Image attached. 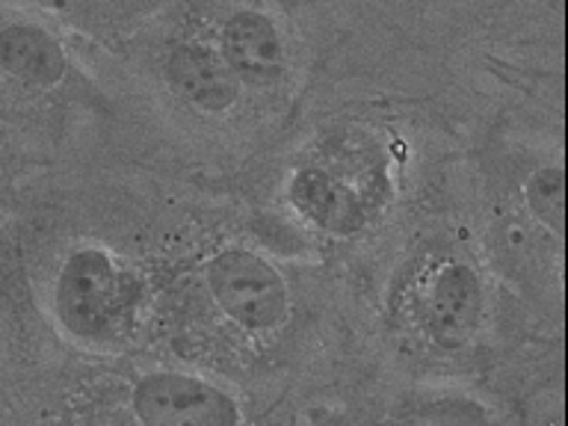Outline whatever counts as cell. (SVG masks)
Instances as JSON below:
<instances>
[{"mask_svg": "<svg viewBox=\"0 0 568 426\" xmlns=\"http://www.w3.org/2000/svg\"><path fill=\"white\" fill-rule=\"evenodd\" d=\"M207 287L234 323L252 332L282 326L291 296L270 261L248 248H225L207 264Z\"/></svg>", "mask_w": 568, "mask_h": 426, "instance_id": "cell-1", "label": "cell"}, {"mask_svg": "<svg viewBox=\"0 0 568 426\" xmlns=\"http://www.w3.org/2000/svg\"><path fill=\"white\" fill-rule=\"evenodd\" d=\"M57 317L62 328L83 341L106 337L119 326L124 305V278L119 266L95 248H83L65 261L57 282Z\"/></svg>", "mask_w": 568, "mask_h": 426, "instance_id": "cell-2", "label": "cell"}, {"mask_svg": "<svg viewBox=\"0 0 568 426\" xmlns=\"http://www.w3.org/2000/svg\"><path fill=\"white\" fill-rule=\"evenodd\" d=\"M142 426H240V408L229 390L186 373H151L131 394Z\"/></svg>", "mask_w": 568, "mask_h": 426, "instance_id": "cell-3", "label": "cell"}, {"mask_svg": "<svg viewBox=\"0 0 568 426\" xmlns=\"http://www.w3.org/2000/svg\"><path fill=\"white\" fill-rule=\"evenodd\" d=\"M483 305L486 300H483V284L477 273L465 264L447 266L435 278L429 300H426L429 332L447 349L465 346L483 323Z\"/></svg>", "mask_w": 568, "mask_h": 426, "instance_id": "cell-4", "label": "cell"}, {"mask_svg": "<svg viewBox=\"0 0 568 426\" xmlns=\"http://www.w3.org/2000/svg\"><path fill=\"white\" fill-rule=\"evenodd\" d=\"M222 60L237 80L273 87L284 74V48L273 21L261 12H237L222 30Z\"/></svg>", "mask_w": 568, "mask_h": 426, "instance_id": "cell-5", "label": "cell"}, {"mask_svg": "<svg viewBox=\"0 0 568 426\" xmlns=\"http://www.w3.org/2000/svg\"><path fill=\"white\" fill-rule=\"evenodd\" d=\"M169 87L186 104L199 106L204 113H222L237 101L240 80L222 53H213L199 44L178 48L166 62Z\"/></svg>", "mask_w": 568, "mask_h": 426, "instance_id": "cell-6", "label": "cell"}, {"mask_svg": "<svg viewBox=\"0 0 568 426\" xmlns=\"http://www.w3.org/2000/svg\"><path fill=\"white\" fill-rule=\"evenodd\" d=\"M0 69L30 87H53L65 74V53L39 27L12 24L0 30Z\"/></svg>", "mask_w": 568, "mask_h": 426, "instance_id": "cell-7", "label": "cell"}, {"mask_svg": "<svg viewBox=\"0 0 568 426\" xmlns=\"http://www.w3.org/2000/svg\"><path fill=\"white\" fill-rule=\"evenodd\" d=\"M291 202L332 234H353L362 225V204L349 186L320 169H302L291 181Z\"/></svg>", "mask_w": 568, "mask_h": 426, "instance_id": "cell-8", "label": "cell"}, {"mask_svg": "<svg viewBox=\"0 0 568 426\" xmlns=\"http://www.w3.org/2000/svg\"><path fill=\"white\" fill-rule=\"evenodd\" d=\"M524 195H527V204L536 213V220H541L559 234L562 220H566V178H562V169H539L524 186Z\"/></svg>", "mask_w": 568, "mask_h": 426, "instance_id": "cell-9", "label": "cell"}, {"mask_svg": "<svg viewBox=\"0 0 568 426\" xmlns=\"http://www.w3.org/2000/svg\"><path fill=\"white\" fill-rule=\"evenodd\" d=\"M71 16L95 24H122L160 7V0H57Z\"/></svg>", "mask_w": 568, "mask_h": 426, "instance_id": "cell-10", "label": "cell"}]
</instances>
